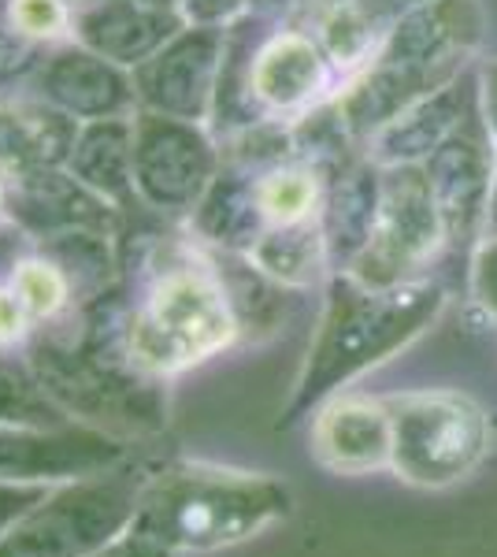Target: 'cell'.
Instances as JSON below:
<instances>
[{"mask_svg":"<svg viewBox=\"0 0 497 557\" xmlns=\"http://www.w3.org/2000/svg\"><path fill=\"white\" fill-rule=\"evenodd\" d=\"M479 112V67L464 71L449 86L427 94L423 101L405 108L394 123L368 141V157L383 168L394 164H423L431 152H438L453 134Z\"/></svg>","mask_w":497,"mask_h":557,"instance_id":"11","label":"cell"},{"mask_svg":"<svg viewBox=\"0 0 497 557\" xmlns=\"http://www.w3.org/2000/svg\"><path fill=\"white\" fill-rule=\"evenodd\" d=\"M472 294L479 309L497 320V238H479L472 249Z\"/></svg>","mask_w":497,"mask_h":557,"instance_id":"18","label":"cell"},{"mask_svg":"<svg viewBox=\"0 0 497 557\" xmlns=\"http://www.w3.org/2000/svg\"><path fill=\"white\" fill-rule=\"evenodd\" d=\"M12 290L20 294V301L26 305L30 320L52 317V312L63 305V298H67V283H63V275L57 272V268L38 264V260H30V264H23L20 272H15Z\"/></svg>","mask_w":497,"mask_h":557,"instance_id":"17","label":"cell"},{"mask_svg":"<svg viewBox=\"0 0 497 557\" xmlns=\"http://www.w3.org/2000/svg\"><path fill=\"white\" fill-rule=\"evenodd\" d=\"M334 64L323 52V45L309 34H278L260 49L252 64V94L268 108L294 112L312 101H320L331 89Z\"/></svg>","mask_w":497,"mask_h":557,"instance_id":"12","label":"cell"},{"mask_svg":"<svg viewBox=\"0 0 497 557\" xmlns=\"http://www.w3.org/2000/svg\"><path fill=\"white\" fill-rule=\"evenodd\" d=\"M320 4H323V8H327V12H331V8H338V4H349V0H320Z\"/></svg>","mask_w":497,"mask_h":557,"instance_id":"26","label":"cell"},{"mask_svg":"<svg viewBox=\"0 0 497 557\" xmlns=\"http://www.w3.org/2000/svg\"><path fill=\"white\" fill-rule=\"evenodd\" d=\"M312 454L323 469L338 475H368L390 469L394 420L386 401L360 394H334L315 409Z\"/></svg>","mask_w":497,"mask_h":557,"instance_id":"10","label":"cell"},{"mask_svg":"<svg viewBox=\"0 0 497 557\" xmlns=\"http://www.w3.org/2000/svg\"><path fill=\"white\" fill-rule=\"evenodd\" d=\"M0 424L45 428V424H52V417H41V409L30 406V394L20 391V383H15L12 375L0 372Z\"/></svg>","mask_w":497,"mask_h":557,"instance_id":"20","label":"cell"},{"mask_svg":"<svg viewBox=\"0 0 497 557\" xmlns=\"http://www.w3.org/2000/svg\"><path fill=\"white\" fill-rule=\"evenodd\" d=\"M483 26V0H427L409 8L378 57L338 97L341 127L372 141L405 108L472 71Z\"/></svg>","mask_w":497,"mask_h":557,"instance_id":"1","label":"cell"},{"mask_svg":"<svg viewBox=\"0 0 497 557\" xmlns=\"http://www.w3.org/2000/svg\"><path fill=\"white\" fill-rule=\"evenodd\" d=\"M405 8H420V4H427V0H401Z\"/></svg>","mask_w":497,"mask_h":557,"instance_id":"27","label":"cell"},{"mask_svg":"<svg viewBox=\"0 0 497 557\" xmlns=\"http://www.w3.org/2000/svg\"><path fill=\"white\" fill-rule=\"evenodd\" d=\"M26 323H30V312H26V305L20 301V294L0 290V343L20 338L26 331Z\"/></svg>","mask_w":497,"mask_h":557,"instance_id":"23","label":"cell"},{"mask_svg":"<svg viewBox=\"0 0 497 557\" xmlns=\"http://www.w3.org/2000/svg\"><path fill=\"white\" fill-rule=\"evenodd\" d=\"M320 205H323V178L312 168H278V172L260 178L257 186V212L264 215L271 227L315 220Z\"/></svg>","mask_w":497,"mask_h":557,"instance_id":"16","label":"cell"},{"mask_svg":"<svg viewBox=\"0 0 497 557\" xmlns=\"http://www.w3.org/2000/svg\"><path fill=\"white\" fill-rule=\"evenodd\" d=\"M483 238H497V175H494L490 205H486V227H483Z\"/></svg>","mask_w":497,"mask_h":557,"instance_id":"25","label":"cell"},{"mask_svg":"<svg viewBox=\"0 0 497 557\" xmlns=\"http://www.w3.org/2000/svg\"><path fill=\"white\" fill-rule=\"evenodd\" d=\"M378 197H383V164L364 157L341 175L338 190L331 197V209H323L320 227L323 238H327V253L338 260L341 272L357 260V253L372 238Z\"/></svg>","mask_w":497,"mask_h":557,"instance_id":"14","label":"cell"},{"mask_svg":"<svg viewBox=\"0 0 497 557\" xmlns=\"http://www.w3.org/2000/svg\"><path fill=\"white\" fill-rule=\"evenodd\" d=\"M409 12L401 0H349L323 15L320 41L334 71L341 75H360L378 57L383 41L390 38L397 20Z\"/></svg>","mask_w":497,"mask_h":557,"instance_id":"13","label":"cell"},{"mask_svg":"<svg viewBox=\"0 0 497 557\" xmlns=\"http://www.w3.org/2000/svg\"><path fill=\"white\" fill-rule=\"evenodd\" d=\"M49 491L52 487H38V483H4L0 480V539L12 532V528L20 524V520L30 513Z\"/></svg>","mask_w":497,"mask_h":557,"instance_id":"19","label":"cell"},{"mask_svg":"<svg viewBox=\"0 0 497 557\" xmlns=\"http://www.w3.org/2000/svg\"><path fill=\"white\" fill-rule=\"evenodd\" d=\"M234 312L223 290L204 275H167L149 309L131 327V357L149 372H178L231 346Z\"/></svg>","mask_w":497,"mask_h":557,"instance_id":"7","label":"cell"},{"mask_svg":"<svg viewBox=\"0 0 497 557\" xmlns=\"http://www.w3.org/2000/svg\"><path fill=\"white\" fill-rule=\"evenodd\" d=\"M294 513V491L264 472L171 465L146 475L131 532L167 554L238 546Z\"/></svg>","mask_w":497,"mask_h":557,"instance_id":"3","label":"cell"},{"mask_svg":"<svg viewBox=\"0 0 497 557\" xmlns=\"http://www.w3.org/2000/svg\"><path fill=\"white\" fill-rule=\"evenodd\" d=\"M257 264L264 268L271 278L286 286H309L320 275V264L327 253V238H323L320 220L286 223V227H271L252 249Z\"/></svg>","mask_w":497,"mask_h":557,"instance_id":"15","label":"cell"},{"mask_svg":"<svg viewBox=\"0 0 497 557\" xmlns=\"http://www.w3.org/2000/svg\"><path fill=\"white\" fill-rule=\"evenodd\" d=\"M431 178L438 212L446 220L449 246L468 249L483 238L486 205H490L494 175H497V146L483 120V108L460 127L438 152L423 160Z\"/></svg>","mask_w":497,"mask_h":557,"instance_id":"8","label":"cell"},{"mask_svg":"<svg viewBox=\"0 0 497 557\" xmlns=\"http://www.w3.org/2000/svg\"><path fill=\"white\" fill-rule=\"evenodd\" d=\"M126 446L89 428H26L0 424V480L57 487L67 480L115 469Z\"/></svg>","mask_w":497,"mask_h":557,"instance_id":"9","label":"cell"},{"mask_svg":"<svg viewBox=\"0 0 497 557\" xmlns=\"http://www.w3.org/2000/svg\"><path fill=\"white\" fill-rule=\"evenodd\" d=\"M15 23L26 34H57L63 26L60 0H15Z\"/></svg>","mask_w":497,"mask_h":557,"instance_id":"21","label":"cell"},{"mask_svg":"<svg viewBox=\"0 0 497 557\" xmlns=\"http://www.w3.org/2000/svg\"><path fill=\"white\" fill-rule=\"evenodd\" d=\"M449 249L446 220L438 212L423 164L383 168V197L368 246L346 272L372 290H394L427 278L431 264Z\"/></svg>","mask_w":497,"mask_h":557,"instance_id":"6","label":"cell"},{"mask_svg":"<svg viewBox=\"0 0 497 557\" xmlns=\"http://www.w3.org/2000/svg\"><path fill=\"white\" fill-rule=\"evenodd\" d=\"M94 557H175V554H167L164 546H157V543H149V539H141L138 532H126L115 539L112 546H104L101 554H94Z\"/></svg>","mask_w":497,"mask_h":557,"instance_id":"24","label":"cell"},{"mask_svg":"<svg viewBox=\"0 0 497 557\" xmlns=\"http://www.w3.org/2000/svg\"><path fill=\"white\" fill-rule=\"evenodd\" d=\"M394 420L390 469L412 487H449L490 454V417L460 391H409L383 398Z\"/></svg>","mask_w":497,"mask_h":557,"instance_id":"5","label":"cell"},{"mask_svg":"<svg viewBox=\"0 0 497 557\" xmlns=\"http://www.w3.org/2000/svg\"><path fill=\"white\" fill-rule=\"evenodd\" d=\"M138 469H115L57 483L0 539V557H94L131 532L146 487Z\"/></svg>","mask_w":497,"mask_h":557,"instance_id":"4","label":"cell"},{"mask_svg":"<svg viewBox=\"0 0 497 557\" xmlns=\"http://www.w3.org/2000/svg\"><path fill=\"white\" fill-rule=\"evenodd\" d=\"M442 309H446V290L431 278L394 286V290H372L349 272H338L331 283L320 335L309 349L301 383L278 428L297 424L357 375L372 372L375 364L412 346L442 317Z\"/></svg>","mask_w":497,"mask_h":557,"instance_id":"2","label":"cell"},{"mask_svg":"<svg viewBox=\"0 0 497 557\" xmlns=\"http://www.w3.org/2000/svg\"><path fill=\"white\" fill-rule=\"evenodd\" d=\"M479 108H483V120L497 146V57L479 64Z\"/></svg>","mask_w":497,"mask_h":557,"instance_id":"22","label":"cell"}]
</instances>
